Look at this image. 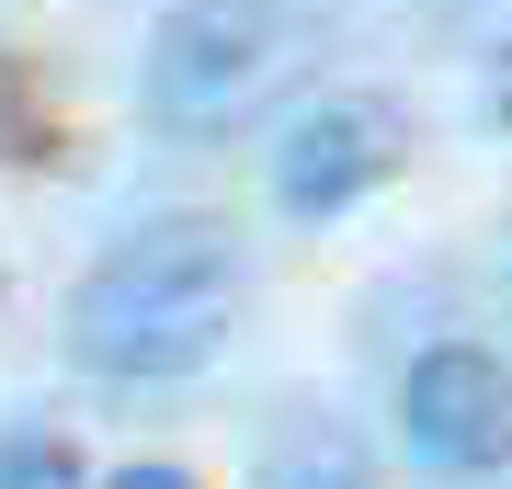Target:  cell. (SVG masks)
I'll return each mask as SVG.
<instances>
[{
    "label": "cell",
    "mask_w": 512,
    "mask_h": 489,
    "mask_svg": "<svg viewBox=\"0 0 512 489\" xmlns=\"http://www.w3.org/2000/svg\"><path fill=\"white\" fill-rule=\"evenodd\" d=\"M251 308V251L228 217H137L114 251L69 285V364L103 387H183L228 353Z\"/></svg>",
    "instance_id": "obj_1"
},
{
    "label": "cell",
    "mask_w": 512,
    "mask_h": 489,
    "mask_svg": "<svg viewBox=\"0 0 512 489\" xmlns=\"http://www.w3.org/2000/svg\"><path fill=\"white\" fill-rule=\"evenodd\" d=\"M296 46H308V23L285 0H171L137 57V103L171 137H228L296 80Z\"/></svg>",
    "instance_id": "obj_2"
},
{
    "label": "cell",
    "mask_w": 512,
    "mask_h": 489,
    "mask_svg": "<svg viewBox=\"0 0 512 489\" xmlns=\"http://www.w3.org/2000/svg\"><path fill=\"white\" fill-rule=\"evenodd\" d=\"M399 444L433 478H501L512 467V364L478 342H433L399 376Z\"/></svg>",
    "instance_id": "obj_3"
},
{
    "label": "cell",
    "mask_w": 512,
    "mask_h": 489,
    "mask_svg": "<svg viewBox=\"0 0 512 489\" xmlns=\"http://www.w3.org/2000/svg\"><path fill=\"white\" fill-rule=\"evenodd\" d=\"M399 171H410V114L387 91H319L274 148V205L285 217H342Z\"/></svg>",
    "instance_id": "obj_4"
},
{
    "label": "cell",
    "mask_w": 512,
    "mask_h": 489,
    "mask_svg": "<svg viewBox=\"0 0 512 489\" xmlns=\"http://www.w3.org/2000/svg\"><path fill=\"white\" fill-rule=\"evenodd\" d=\"M0 489H92V478H80V444L12 433V444H0Z\"/></svg>",
    "instance_id": "obj_5"
},
{
    "label": "cell",
    "mask_w": 512,
    "mask_h": 489,
    "mask_svg": "<svg viewBox=\"0 0 512 489\" xmlns=\"http://www.w3.org/2000/svg\"><path fill=\"white\" fill-rule=\"evenodd\" d=\"M478 114H490V126H512V35H501V69H490V91H478Z\"/></svg>",
    "instance_id": "obj_6"
},
{
    "label": "cell",
    "mask_w": 512,
    "mask_h": 489,
    "mask_svg": "<svg viewBox=\"0 0 512 489\" xmlns=\"http://www.w3.org/2000/svg\"><path fill=\"white\" fill-rule=\"evenodd\" d=\"M114 489H194V478H183V467H126Z\"/></svg>",
    "instance_id": "obj_7"
}]
</instances>
